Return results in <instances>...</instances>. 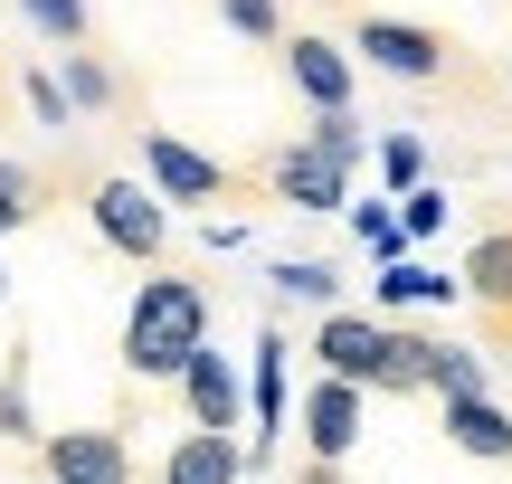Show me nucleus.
<instances>
[{"instance_id":"f257e3e1","label":"nucleus","mask_w":512,"mask_h":484,"mask_svg":"<svg viewBox=\"0 0 512 484\" xmlns=\"http://www.w3.org/2000/svg\"><path fill=\"white\" fill-rule=\"evenodd\" d=\"M209 314H219V295L200 276H143L133 285V314H124V371L133 380H181V361L209 342Z\"/></svg>"},{"instance_id":"f03ea898","label":"nucleus","mask_w":512,"mask_h":484,"mask_svg":"<svg viewBox=\"0 0 512 484\" xmlns=\"http://www.w3.org/2000/svg\"><path fill=\"white\" fill-rule=\"evenodd\" d=\"M418 342L427 333H399V323H380V314H342V304L313 323L323 380H351V390H370V399H408L418 390Z\"/></svg>"},{"instance_id":"7ed1b4c3","label":"nucleus","mask_w":512,"mask_h":484,"mask_svg":"<svg viewBox=\"0 0 512 484\" xmlns=\"http://www.w3.org/2000/svg\"><path fill=\"white\" fill-rule=\"evenodd\" d=\"M133 152H143V190L162 209H219V200H247V171H228L219 152L181 143L171 124H133Z\"/></svg>"},{"instance_id":"20e7f679","label":"nucleus","mask_w":512,"mask_h":484,"mask_svg":"<svg viewBox=\"0 0 512 484\" xmlns=\"http://www.w3.org/2000/svg\"><path fill=\"white\" fill-rule=\"evenodd\" d=\"M342 57L370 67V76H399V86H437V76L456 67L446 29H427V19H389V10H361V29H351Z\"/></svg>"},{"instance_id":"39448f33","label":"nucleus","mask_w":512,"mask_h":484,"mask_svg":"<svg viewBox=\"0 0 512 484\" xmlns=\"http://www.w3.org/2000/svg\"><path fill=\"white\" fill-rule=\"evenodd\" d=\"M86 219H95V238H105L114 257H133V266H162V247H171V209L152 200L143 181H95Z\"/></svg>"},{"instance_id":"423d86ee","label":"nucleus","mask_w":512,"mask_h":484,"mask_svg":"<svg viewBox=\"0 0 512 484\" xmlns=\"http://www.w3.org/2000/svg\"><path fill=\"white\" fill-rule=\"evenodd\" d=\"M256 190L285 200V209H342V200H351V171L323 162L313 143H275L266 162H256Z\"/></svg>"},{"instance_id":"0eeeda50","label":"nucleus","mask_w":512,"mask_h":484,"mask_svg":"<svg viewBox=\"0 0 512 484\" xmlns=\"http://www.w3.org/2000/svg\"><path fill=\"white\" fill-rule=\"evenodd\" d=\"M38 466L48 484H133V456L114 428H38Z\"/></svg>"},{"instance_id":"6e6552de","label":"nucleus","mask_w":512,"mask_h":484,"mask_svg":"<svg viewBox=\"0 0 512 484\" xmlns=\"http://www.w3.org/2000/svg\"><path fill=\"white\" fill-rule=\"evenodd\" d=\"M171 390H181L190 428H209V437H238V428H247V390H238V371H228V352H209V342L181 361Z\"/></svg>"},{"instance_id":"1a4fd4ad","label":"nucleus","mask_w":512,"mask_h":484,"mask_svg":"<svg viewBox=\"0 0 512 484\" xmlns=\"http://www.w3.org/2000/svg\"><path fill=\"white\" fill-rule=\"evenodd\" d=\"M361 428H370V390H351V380H313L304 390V456L342 466L361 447Z\"/></svg>"},{"instance_id":"9d476101","label":"nucleus","mask_w":512,"mask_h":484,"mask_svg":"<svg viewBox=\"0 0 512 484\" xmlns=\"http://www.w3.org/2000/svg\"><path fill=\"white\" fill-rule=\"evenodd\" d=\"M275 57H285L294 95H304L313 114H351V57L332 48V38H313V29H285V38H275Z\"/></svg>"},{"instance_id":"9b49d317","label":"nucleus","mask_w":512,"mask_h":484,"mask_svg":"<svg viewBox=\"0 0 512 484\" xmlns=\"http://www.w3.org/2000/svg\"><path fill=\"white\" fill-rule=\"evenodd\" d=\"M285 352L294 342L266 323V333H256V380H247V428H256L247 466H275V447H285Z\"/></svg>"},{"instance_id":"f8f14e48","label":"nucleus","mask_w":512,"mask_h":484,"mask_svg":"<svg viewBox=\"0 0 512 484\" xmlns=\"http://www.w3.org/2000/svg\"><path fill=\"white\" fill-rule=\"evenodd\" d=\"M437 428H446V447H456V456L512 466V409H503V399H484V390H465V399H437Z\"/></svg>"},{"instance_id":"ddd939ff","label":"nucleus","mask_w":512,"mask_h":484,"mask_svg":"<svg viewBox=\"0 0 512 484\" xmlns=\"http://www.w3.org/2000/svg\"><path fill=\"white\" fill-rule=\"evenodd\" d=\"M162 484H247V447H238V437H209V428H190V437H171V456H162Z\"/></svg>"},{"instance_id":"4468645a","label":"nucleus","mask_w":512,"mask_h":484,"mask_svg":"<svg viewBox=\"0 0 512 484\" xmlns=\"http://www.w3.org/2000/svg\"><path fill=\"white\" fill-rule=\"evenodd\" d=\"M465 295L475 304H494V314H512V228H494V238H475L465 247Z\"/></svg>"},{"instance_id":"2eb2a0df","label":"nucleus","mask_w":512,"mask_h":484,"mask_svg":"<svg viewBox=\"0 0 512 484\" xmlns=\"http://www.w3.org/2000/svg\"><path fill=\"white\" fill-rule=\"evenodd\" d=\"M266 285H275L285 304H313V314H332V304H342V266H332V257H275Z\"/></svg>"},{"instance_id":"dca6fc26","label":"nucleus","mask_w":512,"mask_h":484,"mask_svg":"<svg viewBox=\"0 0 512 484\" xmlns=\"http://www.w3.org/2000/svg\"><path fill=\"white\" fill-rule=\"evenodd\" d=\"M418 390L427 399H465V390H484V361L465 352V342H437V333H427L418 342Z\"/></svg>"},{"instance_id":"f3484780","label":"nucleus","mask_w":512,"mask_h":484,"mask_svg":"<svg viewBox=\"0 0 512 484\" xmlns=\"http://www.w3.org/2000/svg\"><path fill=\"white\" fill-rule=\"evenodd\" d=\"M370 295H380V304H456L465 285L437 276V266H418V257H389L380 276H370Z\"/></svg>"},{"instance_id":"a211bd4d","label":"nucleus","mask_w":512,"mask_h":484,"mask_svg":"<svg viewBox=\"0 0 512 484\" xmlns=\"http://www.w3.org/2000/svg\"><path fill=\"white\" fill-rule=\"evenodd\" d=\"M57 95H67V114H105L114 105V67L95 48H57Z\"/></svg>"},{"instance_id":"6ab92c4d","label":"nucleus","mask_w":512,"mask_h":484,"mask_svg":"<svg viewBox=\"0 0 512 484\" xmlns=\"http://www.w3.org/2000/svg\"><path fill=\"white\" fill-rule=\"evenodd\" d=\"M304 143L323 152V162H342V171H361V162H370V124H361V114H313Z\"/></svg>"},{"instance_id":"aec40b11","label":"nucleus","mask_w":512,"mask_h":484,"mask_svg":"<svg viewBox=\"0 0 512 484\" xmlns=\"http://www.w3.org/2000/svg\"><path fill=\"white\" fill-rule=\"evenodd\" d=\"M19 10H29V29L48 38V48H86V38H95V10H86V0H19Z\"/></svg>"},{"instance_id":"412c9836","label":"nucleus","mask_w":512,"mask_h":484,"mask_svg":"<svg viewBox=\"0 0 512 484\" xmlns=\"http://www.w3.org/2000/svg\"><path fill=\"white\" fill-rule=\"evenodd\" d=\"M342 219H351V238H361L370 247V257H408V238H399V209H389V200H342Z\"/></svg>"},{"instance_id":"4be33fe9","label":"nucleus","mask_w":512,"mask_h":484,"mask_svg":"<svg viewBox=\"0 0 512 484\" xmlns=\"http://www.w3.org/2000/svg\"><path fill=\"white\" fill-rule=\"evenodd\" d=\"M370 162H380L389 190H418V181H427V143H418V133H380V143H370Z\"/></svg>"},{"instance_id":"5701e85b","label":"nucleus","mask_w":512,"mask_h":484,"mask_svg":"<svg viewBox=\"0 0 512 484\" xmlns=\"http://www.w3.org/2000/svg\"><path fill=\"white\" fill-rule=\"evenodd\" d=\"M399 200H408V209H399V238H408V247H418V238H437V228H446V190H437V181L399 190Z\"/></svg>"},{"instance_id":"b1692460","label":"nucleus","mask_w":512,"mask_h":484,"mask_svg":"<svg viewBox=\"0 0 512 484\" xmlns=\"http://www.w3.org/2000/svg\"><path fill=\"white\" fill-rule=\"evenodd\" d=\"M219 19L238 38H256V48H275V38H285V10H275V0H219Z\"/></svg>"},{"instance_id":"393cba45","label":"nucleus","mask_w":512,"mask_h":484,"mask_svg":"<svg viewBox=\"0 0 512 484\" xmlns=\"http://www.w3.org/2000/svg\"><path fill=\"white\" fill-rule=\"evenodd\" d=\"M0 437L38 447V409H29V380H19V371H0Z\"/></svg>"},{"instance_id":"a878e982","label":"nucleus","mask_w":512,"mask_h":484,"mask_svg":"<svg viewBox=\"0 0 512 484\" xmlns=\"http://www.w3.org/2000/svg\"><path fill=\"white\" fill-rule=\"evenodd\" d=\"M29 114H38L48 133H67V124H76V114H67V95H57V76H29Z\"/></svg>"},{"instance_id":"bb28decb","label":"nucleus","mask_w":512,"mask_h":484,"mask_svg":"<svg viewBox=\"0 0 512 484\" xmlns=\"http://www.w3.org/2000/svg\"><path fill=\"white\" fill-rule=\"evenodd\" d=\"M38 219V190H0V238H10V228H29Z\"/></svg>"},{"instance_id":"cd10ccee","label":"nucleus","mask_w":512,"mask_h":484,"mask_svg":"<svg viewBox=\"0 0 512 484\" xmlns=\"http://www.w3.org/2000/svg\"><path fill=\"white\" fill-rule=\"evenodd\" d=\"M294 484H342V466H323V456H304V466H294Z\"/></svg>"},{"instance_id":"c85d7f7f","label":"nucleus","mask_w":512,"mask_h":484,"mask_svg":"<svg viewBox=\"0 0 512 484\" xmlns=\"http://www.w3.org/2000/svg\"><path fill=\"white\" fill-rule=\"evenodd\" d=\"M494 361H503V371H512V323H503V342H494Z\"/></svg>"},{"instance_id":"c756f323","label":"nucleus","mask_w":512,"mask_h":484,"mask_svg":"<svg viewBox=\"0 0 512 484\" xmlns=\"http://www.w3.org/2000/svg\"><path fill=\"white\" fill-rule=\"evenodd\" d=\"M0 295H10V266H0Z\"/></svg>"},{"instance_id":"7c9ffc66","label":"nucleus","mask_w":512,"mask_h":484,"mask_svg":"<svg viewBox=\"0 0 512 484\" xmlns=\"http://www.w3.org/2000/svg\"><path fill=\"white\" fill-rule=\"evenodd\" d=\"M503 76H512V67H503Z\"/></svg>"}]
</instances>
